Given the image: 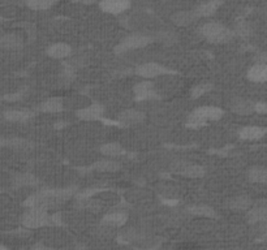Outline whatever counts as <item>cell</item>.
Returning <instances> with one entry per match:
<instances>
[{
	"label": "cell",
	"mask_w": 267,
	"mask_h": 250,
	"mask_svg": "<svg viewBox=\"0 0 267 250\" xmlns=\"http://www.w3.org/2000/svg\"><path fill=\"white\" fill-rule=\"evenodd\" d=\"M199 33L206 41H209L210 43H215V45L228 43L235 37L233 30H231L230 28H227L220 22H215V21L203 24L199 28Z\"/></svg>",
	"instance_id": "6da1fadb"
},
{
	"label": "cell",
	"mask_w": 267,
	"mask_h": 250,
	"mask_svg": "<svg viewBox=\"0 0 267 250\" xmlns=\"http://www.w3.org/2000/svg\"><path fill=\"white\" fill-rule=\"evenodd\" d=\"M223 116V110L215 106H203L195 108L188 116L189 127H202L207 121L219 120Z\"/></svg>",
	"instance_id": "7a4b0ae2"
},
{
	"label": "cell",
	"mask_w": 267,
	"mask_h": 250,
	"mask_svg": "<svg viewBox=\"0 0 267 250\" xmlns=\"http://www.w3.org/2000/svg\"><path fill=\"white\" fill-rule=\"evenodd\" d=\"M153 42V38L148 35L142 34H130L125 37L123 41L120 42L119 45L115 47L116 54H124V52L130 51V50H138V48H144Z\"/></svg>",
	"instance_id": "3957f363"
},
{
	"label": "cell",
	"mask_w": 267,
	"mask_h": 250,
	"mask_svg": "<svg viewBox=\"0 0 267 250\" xmlns=\"http://www.w3.org/2000/svg\"><path fill=\"white\" fill-rule=\"evenodd\" d=\"M22 224H24V227L31 228V230L48 226L47 210L41 209V207H31L22 218Z\"/></svg>",
	"instance_id": "277c9868"
},
{
	"label": "cell",
	"mask_w": 267,
	"mask_h": 250,
	"mask_svg": "<svg viewBox=\"0 0 267 250\" xmlns=\"http://www.w3.org/2000/svg\"><path fill=\"white\" fill-rule=\"evenodd\" d=\"M136 73H137L140 77H144V79H155V77H159V76L165 75H171V73H175L171 69L166 68L163 65L158 64V63H146V64H141L136 68Z\"/></svg>",
	"instance_id": "5b68a950"
},
{
	"label": "cell",
	"mask_w": 267,
	"mask_h": 250,
	"mask_svg": "<svg viewBox=\"0 0 267 250\" xmlns=\"http://www.w3.org/2000/svg\"><path fill=\"white\" fill-rule=\"evenodd\" d=\"M99 7L106 13L120 14L129 9L130 0H100Z\"/></svg>",
	"instance_id": "8992f818"
},
{
	"label": "cell",
	"mask_w": 267,
	"mask_h": 250,
	"mask_svg": "<svg viewBox=\"0 0 267 250\" xmlns=\"http://www.w3.org/2000/svg\"><path fill=\"white\" fill-rule=\"evenodd\" d=\"M175 171L178 172V175L190 178L202 177L206 173L205 168H203L202 166L194 165V163H186V162H185V163H180V165L175 168Z\"/></svg>",
	"instance_id": "52a82bcc"
},
{
	"label": "cell",
	"mask_w": 267,
	"mask_h": 250,
	"mask_svg": "<svg viewBox=\"0 0 267 250\" xmlns=\"http://www.w3.org/2000/svg\"><path fill=\"white\" fill-rule=\"evenodd\" d=\"M104 113V107L102 104H98V103H94V104H90V106L85 107V108H81V110L77 111V116L81 120H100Z\"/></svg>",
	"instance_id": "ba28073f"
},
{
	"label": "cell",
	"mask_w": 267,
	"mask_h": 250,
	"mask_svg": "<svg viewBox=\"0 0 267 250\" xmlns=\"http://www.w3.org/2000/svg\"><path fill=\"white\" fill-rule=\"evenodd\" d=\"M134 95L137 100H148L158 98V94L154 89V85L150 81H142L138 83L137 85L133 87Z\"/></svg>",
	"instance_id": "9c48e42d"
},
{
	"label": "cell",
	"mask_w": 267,
	"mask_h": 250,
	"mask_svg": "<svg viewBox=\"0 0 267 250\" xmlns=\"http://www.w3.org/2000/svg\"><path fill=\"white\" fill-rule=\"evenodd\" d=\"M247 218L250 224H262V223L266 222L267 209L265 202L252 206L247 211Z\"/></svg>",
	"instance_id": "30bf717a"
},
{
	"label": "cell",
	"mask_w": 267,
	"mask_h": 250,
	"mask_svg": "<svg viewBox=\"0 0 267 250\" xmlns=\"http://www.w3.org/2000/svg\"><path fill=\"white\" fill-rule=\"evenodd\" d=\"M267 129L265 127L250 125V127H244L239 130V138L244 141H257L265 137Z\"/></svg>",
	"instance_id": "8fae6325"
},
{
	"label": "cell",
	"mask_w": 267,
	"mask_h": 250,
	"mask_svg": "<svg viewBox=\"0 0 267 250\" xmlns=\"http://www.w3.org/2000/svg\"><path fill=\"white\" fill-rule=\"evenodd\" d=\"M223 4V0H207L205 3L199 4L198 7L194 9V14L197 18L199 17H210L215 13L216 10Z\"/></svg>",
	"instance_id": "7c38bea8"
},
{
	"label": "cell",
	"mask_w": 267,
	"mask_h": 250,
	"mask_svg": "<svg viewBox=\"0 0 267 250\" xmlns=\"http://www.w3.org/2000/svg\"><path fill=\"white\" fill-rule=\"evenodd\" d=\"M231 110L237 115L245 116L254 112V102L244 98H236L231 102Z\"/></svg>",
	"instance_id": "4fadbf2b"
},
{
	"label": "cell",
	"mask_w": 267,
	"mask_h": 250,
	"mask_svg": "<svg viewBox=\"0 0 267 250\" xmlns=\"http://www.w3.org/2000/svg\"><path fill=\"white\" fill-rule=\"evenodd\" d=\"M145 120V113L138 110H125L119 115V123L123 125H134Z\"/></svg>",
	"instance_id": "5bb4252c"
},
{
	"label": "cell",
	"mask_w": 267,
	"mask_h": 250,
	"mask_svg": "<svg viewBox=\"0 0 267 250\" xmlns=\"http://www.w3.org/2000/svg\"><path fill=\"white\" fill-rule=\"evenodd\" d=\"M128 220L127 213L124 211H113V213L107 214L102 220L103 226H107L108 228H116V227H123Z\"/></svg>",
	"instance_id": "9a60e30c"
},
{
	"label": "cell",
	"mask_w": 267,
	"mask_h": 250,
	"mask_svg": "<svg viewBox=\"0 0 267 250\" xmlns=\"http://www.w3.org/2000/svg\"><path fill=\"white\" fill-rule=\"evenodd\" d=\"M247 77L249 81L257 83H266L267 80V65L266 64H254L248 71Z\"/></svg>",
	"instance_id": "2e32d148"
},
{
	"label": "cell",
	"mask_w": 267,
	"mask_h": 250,
	"mask_svg": "<svg viewBox=\"0 0 267 250\" xmlns=\"http://www.w3.org/2000/svg\"><path fill=\"white\" fill-rule=\"evenodd\" d=\"M63 108H64V102H63V98H59V96L48 98L47 100L42 102L39 106V111L45 113L62 112Z\"/></svg>",
	"instance_id": "e0dca14e"
},
{
	"label": "cell",
	"mask_w": 267,
	"mask_h": 250,
	"mask_svg": "<svg viewBox=\"0 0 267 250\" xmlns=\"http://www.w3.org/2000/svg\"><path fill=\"white\" fill-rule=\"evenodd\" d=\"M34 117V113L28 110H8L4 112V119L13 123H25Z\"/></svg>",
	"instance_id": "ac0fdd59"
},
{
	"label": "cell",
	"mask_w": 267,
	"mask_h": 250,
	"mask_svg": "<svg viewBox=\"0 0 267 250\" xmlns=\"http://www.w3.org/2000/svg\"><path fill=\"white\" fill-rule=\"evenodd\" d=\"M46 52L52 59H65L72 54V47L67 43H54L47 48Z\"/></svg>",
	"instance_id": "d6986e66"
},
{
	"label": "cell",
	"mask_w": 267,
	"mask_h": 250,
	"mask_svg": "<svg viewBox=\"0 0 267 250\" xmlns=\"http://www.w3.org/2000/svg\"><path fill=\"white\" fill-rule=\"evenodd\" d=\"M171 20L176 26H188L197 20V16L194 14V10H180L172 16Z\"/></svg>",
	"instance_id": "ffe728a7"
},
{
	"label": "cell",
	"mask_w": 267,
	"mask_h": 250,
	"mask_svg": "<svg viewBox=\"0 0 267 250\" xmlns=\"http://www.w3.org/2000/svg\"><path fill=\"white\" fill-rule=\"evenodd\" d=\"M24 46L22 38L17 34H4L0 37V47L5 50H17Z\"/></svg>",
	"instance_id": "44dd1931"
},
{
	"label": "cell",
	"mask_w": 267,
	"mask_h": 250,
	"mask_svg": "<svg viewBox=\"0 0 267 250\" xmlns=\"http://www.w3.org/2000/svg\"><path fill=\"white\" fill-rule=\"evenodd\" d=\"M228 206L235 211H248L253 206V201L249 195H237L231 199Z\"/></svg>",
	"instance_id": "7402d4cb"
},
{
	"label": "cell",
	"mask_w": 267,
	"mask_h": 250,
	"mask_svg": "<svg viewBox=\"0 0 267 250\" xmlns=\"http://www.w3.org/2000/svg\"><path fill=\"white\" fill-rule=\"evenodd\" d=\"M121 166L120 163H117L116 161H112V159H102V161H98L96 163L90 167L91 171L96 172H116L119 171Z\"/></svg>",
	"instance_id": "603a6c76"
},
{
	"label": "cell",
	"mask_w": 267,
	"mask_h": 250,
	"mask_svg": "<svg viewBox=\"0 0 267 250\" xmlns=\"http://www.w3.org/2000/svg\"><path fill=\"white\" fill-rule=\"evenodd\" d=\"M248 180L254 184H265L267 181V169L262 166H254L248 171Z\"/></svg>",
	"instance_id": "cb8c5ba5"
},
{
	"label": "cell",
	"mask_w": 267,
	"mask_h": 250,
	"mask_svg": "<svg viewBox=\"0 0 267 250\" xmlns=\"http://www.w3.org/2000/svg\"><path fill=\"white\" fill-rule=\"evenodd\" d=\"M188 213L194 216H203V218H216V216H218L215 210L206 205L189 206Z\"/></svg>",
	"instance_id": "d4e9b609"
},
{
	"label": "cell",
	"mask_w": 267,
	"mask_h": 250,
	"mask_svg": "<svg viewBox=\"0 0 267 250\" xmlns=\"http://www.w3.org/2000/svg\"><path fill=\"white\" fill-rule=\"evenodd\" d=\"M39 184L38 178L30 173H21V175L14 176L13 177V185L16 188L21 186H37Z\"/></svg>",
	"instance_id": "484cf974"
},
{
	"label": "cell",
	"mask_w": 267,
	"mask_h": 250,
	"mask_svg": "<svg viewBox=\"0 0 267 250\" xmlns=\"http://www.w3.org/2000/svg\"><path fill=\"white\" fill-rule=\"evenodd\" d=\"M100 153L106 157H120V155L125 154V150L123 146L116 142H110V144H104L100 146Z\"/></svg>",
	"instance_id": "4316f807"
},
{
	"label": "cell",
	"mask_w": 267,
	"mask_h": 250,
	"mask_svg": "<svg viewBox=\"0 0 267 250\" xmlns=\"http://www.w3.org/2000/svg\"><path fill=\"white\" fill-rule=\"evenodd\" d=\"M155 39H157L158 42H161V43H163V45H174V43H176L178 42V34L176 33H174V31L171 30H162L159 31L157 34V37H155Z\"/></svg>",
	"instance_id": "83f0119b"
},
{
	"label": "cell",
	"mask_w": 267,
	"mask_h": 250,
	"mask_svg": "<svg viewBox=\"0 0 267 250\" xmlns=\"http://www.w3.org/2000/svg\"><path fill=\"white\" fill-rule=\"evenodd\" d=\"M56 3V0H28L26 4L33 10H46Z\"/></svg>",
	"instance_id": "f1b7e54d"
},
{
	"label": "cell",
	"mask_w": 267,
	"mask_h": 250,
	"mask_svg": "<svg viewBox=\"0 0 267 250\" xmlns=\"http://www.w3.org/2000/svg\"><path fill=\"white\" fill-rule=\"evenodd\" d=\"M235 35H239L240 38H244V39H247V38L252 37L253 34V29L250 26V24H248L247 21H240L239 24L236 25V28L233 30Z\"/></svg>",
	"instance_id": "f546056e"
},
{
	"label": "cell",
	"mask_w": 267,
	"mask_h": 250,
	"mask_svg": "<svg viewBox=\"0 0 267 250\" xmlns=\"http://www.w3.org/2000/svg\"><path fill=\"white\" fill-rule=\"evenodd\" d=\"M212 89H214V86L210 83H198V85H195L194 87L190 90V95H192V98L197 99V98H201V96L205 95V94L210 93Z\"/></svg>",
	"instance_id": "4dcf8cb0"
},
{
	"label": "cell",
	"mask_w": 267,
	"mask_h": 250,
	"mask_svg": "<svg viewBox=\"0 0 267 250\" xmlns=\"http://www.w3.org/2000/svg\"><path fill=\"white\" fill-rule=\"evenodd\" d=\"M103 189L100 188H89V189H85V190H83V192L80 193H76V198H77V201H85V199H90L92 198L94 195L96 194V193L102 192Z\"/></svg>",
	"instance_id": "1f68e13d"
},
{
	"label": "cell",
	"mask_w": 267,
	"mask_h": 250,
	"mask_svg": "<svg viewBox=\"0 0 267 250\" xmlns=\"http://www.w3.org/2000/svg\"><path fill=\"white\" fill-rule=\"evenodd\" d=\"M48 224L50 226H62V215L58 213L48 215Z\"/></svg>",
	"instance_id": "d6a6232c"
},
{
	"label": "cell",
	"mask_w": 267,
	"mask_h": 250,
	"mask_svg": "<svg viewBox=\"0 0 267 250\" xmlns=\"http://www.w3.org/2000/svg\"><path fill=\"white\" fill-rule=\"evenodd\" d=\"M254 112L265 115L267 112V104L265 102H254Z\"/></svg>",
	"instance_id": "836d02e7"
},
{
	"label": "cell",
	"mask_w": 267,
	"mask_h": 250,
	"mask_svg": "<svg viewBox=\"0 0 267 250\" xmlns=\"http://www.w3.org/2000/svg\"><path fill=\"white\" fill-rule=\"evenodd\" d=\"M0 250H8V249L5 247H3V245H0Z\"/></svg>",
	"instance_id": "e575fe53"
},
{
	"label": "cell",
	"mask_w": 267,
	"mask_h": 250,
	"mask_svg": "<svg viewBox=\"0 0 267 250\" xmlns=\"http://www.w3.org/2000/svg\"><path fill=\"white\" fill-rule=\"evenodd\" d=\"M148 250H157V249H148Z\"/></svg>",
	"instance_id": "d590c367"
}]
</instances>
